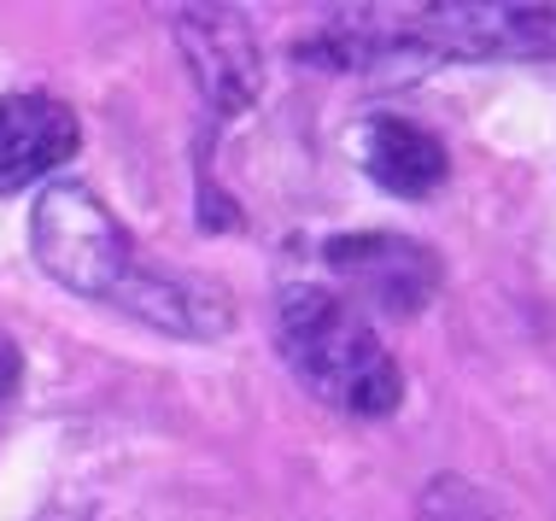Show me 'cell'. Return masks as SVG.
Here are the masks:
<instances>
[{"instance_id": "obj_4", "label": "cell", "mask_w": 556, "mask_h": 521, "mask_svg": "<svg viewBox=\"0 0 556 521\" xmlns=\"http://www.w3.org/2000/svg\"><path fill=\"white\" fill-rule=\"evenodd\" d=\"M328 264L334 276H345L364 300H375L381 310H422L440 288V264H433L428 246L404 241V234H345V241L328 246Z\"/></svg>"}, {"instance_id": "obj_6", "label": "cell", "mask_w": 556, "mask_h": 521, "mask_svg": "<svg viewBox=\"0 0 556 521\" xmlns=\"http://www.w3.org/2000/svg\"><path fill=\"white\" fill-rule=\"evenodd\" d=\"M193 71H200L205 94L217 112H240L258 94V48H252V29L240 24V12H176Z\"/></svg>"}, {"instance_id": "obj_8", "label": "cell", "mask_w": 556, "mask_h": 521, "mask_svg": "<svg viewBox=\"0 0 556 521\" xmlns=\"http://www.w3.org/2000/svg\"><path fill=\"white\" fill-rule=\"evenodd\" d=\"M12 381H18V357H12V346L0 340V398L12 393Z\"/></svg>"}, {"instance_id": "obj_5", "label": "cell", "mask_w": 556, "mask_h": 521, "mask_svg": "<svg viewBox=\"0 0 556 521\" xmlns=\"http://www.w3.org/2000/svg\"><path fill=\"white\" fill-rule=\"evenodd\" d=\"M77 112L53 94H7L0 100V193H18L77 158Z\"/></svg>"}, {"instance_id": "obj_7", "label": "cell", "mask_w": 556, "mask_h": 521, "mask_svg": "<svg viewBox=\"0 0 556 521\" xmlns=\"http://www.w3.org/2000/svg\"><path fill=\"white\" fill-rule=\"evenodd\" d=\"M357 147H364V170L387 193H399V200H428V193L445 182V170H451L445 141L433 136V129L410 124V117H393V112L369 117Z\"/></svg>"}, {"instance_id": "obj_3", "label": "cell", "mask_w": 556, "mask_h": 521, "mask_svg": "<svg viewBox=\"0 0 556 521\" xmlns=\"http://www.w3.org/2000/svg\"><path fill=\"white\" fill-rule=\"evenodd\" d=\"M281 329V357L305 393H317L323 405L345 416H387L404 398V376L393 352L381 346L375 322L357 310L345 293L328 288H288L276 310Z\"/></svg>"}, {"instance_id": "obj_1", "label": "cell", "mask_w": 556, "mask_h": 521, "mask_svg": "<svg viewBox=\"0 0 556 521\" xmlns=\"http://www.w3.org/2000/svg\"><path fill=\"white\" fill-rule=\"evenodd\" d=\"M29 246L36 264L77 300L117 305L129 317L170 334H217L223 300H200V281L164 276L141 264L129 229L112 217V205L83 182H48V193L29 212Z\"/></svg>"}, {"instance_id": "obj_2", "label": "cell", "mask_w": 556, "mask_h": 521, "mask_svg": "<svg viewBox=\"0 0 556 521\" xmlns=\"http://www.w3.org/2000/svg\"><path fill=\"white\" fill-rule=\"evenodd\" d=\"M305 53L340 71L445 65V59H551L556 7H533V0L340 7V12H323Z\"/></svg>"}]
</instances>
